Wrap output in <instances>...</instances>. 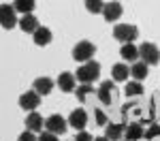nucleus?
Returning a JSON list of instances; mask_svg holds the SVG:
<instances>
[{
  "label": "nucleus",
  "instance_id": "1",
  "mask_svg": "<svg viewBox=\"0 0 160 141\" xmlns=\"http://www.w3.org/2000/svg\"><path fill=\"white\" fill-rule=\"evenodd\" d=\"M96 98L105 109L113 111L118 107V101H120V90L115 88V81H102L100 88L96 90Z\"/></svg>",
  "mask_w": 160,
  "mask_h": 141
},
{
  "label": "nucleus",
  "instance_id": "2",
  "mask_svg": "<svg viewBox=\"0 0 160 141\" xmlns=\"http://www.w3.org/2000/svg\"><path fill=\"white\" fill-rule=\"evenodd\" d=\"M98 77H100V64L96 60H90V62L81 64L75 71V79L81 81V83H94Z\"/></svg>",
  "mask_w": 160,
  "mask_h": 141
},
{
  "label": "nucleus",
  "instance_id": "3",
  "mask_svg": "<svg viewBox=\"0 0 160 141\" xmlns=\"http://www.w3.org/2000/svg\"><path fill=\"white\" fill-rule=\"evenodd\" d=\"M94 53H96V45H94L92 41H79L73 47V60L86 64L94 58Z\"/></svg>",
  "mask_w": 160,
  "mask_h": 141
},
{
  "label": "nucleus",
  "instance_id": "4",
  "mask_svg": "<svg viewBox=\"0 0 160 141\" xmlns=\"http://www.w3.org/2000/svg\"><path fill=\"white\" fill-rule=\"evenodd\" d=\"M113 37L118 38V41H122L124 45L126 43H132L139 37V28L132 26V24H115L113 26Z\"/></svg>",
  "mask_w": 160,
  "mask_h": 141
},
{
  "label": "nucleus",
  "instance_id": "5",
  "mask_svg": "<svg viewBox=\"0 0 160 141\" xmlns=\"http://www.w3.org/2000/svg\"><path fill=\"white\" fill-rule=\"evenodd\" d=\"M139 58H143L141 62H145L148 66H156V64H160V49L154 43L145 41V43H141V47H139Z\"/></svg>",
  "mask_w": 160,
  "mask_h": 141
},
{
  "label": "nucleus",
  "instance_id": "6",
  "mask_svg": "<svg viewBox=\"0 0 160 141\" xmlns=\"http://www.w3.org/2000/svg\"><path fill=\"white\" fill-rule=\"evenodd\" d=\"M45 130H49V133H53V135H64L66 130H68V120H64L62 115L53 113L49 115V118H45Z\"/></svg>",
  "mask_w": 160,
  "mask_h": 141
},
{
  "label": "nucleus",
  "instance_id": "7",
  "mask_svg": "<svg viewBox=\"0 0 160 141\" xmlns=\"http://www.w3.org/2000/svg\"><path fill=\"white\" fill-rule=\"evenodd\" d=\"M0 26L4 30H11L15 26H19V22L15 19V7L13 4H2L0 7Z\"/></svg>",
  "mask_w": 160,
  "mask_h": 141
},
{
  "label": "nucleus",
  "instance_id": "8",
  "mask_svg": "<svg viewBox=\"0 0 160 141\" xmlns=\"http://www.w3.org/2000/svg\"><path fill=\"white\" fill-rule=\"evenodd\" d=\"M38 105H41V94L34 92V90H30V92H24L22 96H19V107L28 111V113H32L34 109H38Z\"/></svg>",
  "mask_w": 160,
  "mask_h": 141
},
{
  "label": "nucleus",
  "instance_id": "9",
  "mask_svg": "<svg viewBox=\"0 0 160 141\" xmlns=\"http://www.w3.org/2000/svg\"><path fill=\"white\" fill-rule=\"evenodd\" d=\"M88 120H90L88 111L83 107H79V109H73V111H71V115H68V126H73L75 130L81 133V130L88 126Z\"/></svg>",
  "mask_w": 160,
  "mask_h": 141
},
{
  "label": "nucleus",
  "instance_id": "10",
  "mask_svg": "<svg viewBox=\"0 0 160 141\" xmlns=\"http://www.w3.org/2000/svg\"><path fill=\"white\" fill-rule=\"evenodd\" d=\"M75 96L79 98V103H83V105H88V103H92V105H94L96 90L92 88V83H81L79 88L75 90Z\"/></svg>",
  "mask_w": 160,
  "mask_h": 141
},
{
  "label": "nucleus",
  "instance_id": "11",
  "mask_svg": "<svg viewBox=\"0 0 160 141\" xmlns=\"http://www.w3.org/2000/svg\"><path fill=\"white\" fill-rule=\"evenodd\" d=\"M26 126H28V130L41 135L43 128H45V118L41 113H37V111H32V113H28V118H26Z\"/></svg>",
  "mask_w": 160,
  "mask_h": 141
},
{
  "label": "nucleus",
  "instance_id": "12",
  "mask_svg": "<svg viewBox=\"0 0 160 141\" xmlns=\"http://www.w3.org/2000/svg\"><path fill=\"white\" fill-rule=\"evenodd\" d=\"M32 90L38 92L41 96H47V94H51V90H53V79L51 77H37L34 83H32Z\"/></svg>",
  "mask_w": 160,
  "mask_h": 141
},
{
  "label": "nucleus",
  "instance_id": "13",
  "mask_svg": "<svg viewBox=\"0 0 160 141\" xmlns=\"http://www.w3.org/2000/svg\"><path fill=\"white\" fill-rule=\"evenodd\" d=\"M122 11H124L122 2H105V11H102V17H105L107 22H115V19H120Z\"/></svg>",
  "mask_w": 160,
  "mask_h": 141
},
{
  "label": "nucleus",
  "instance_id": "14",
  "mask_svg": "<svg viewBox=\"0 0 160 141\" xmlns=\"http://www.w3.org/2000/svg\"><path fill=\"white\" fill-rule=\"evenodd\" d=\"M111 75H113V81H115V83H126V79L130 77V66H126V62L113 64Z\"/></svg>",
  "mask_w": 160,
  "mask_h": 141
},
{
  "label": "nucleus",
  "instance_id": "15",
  "mask_svg": "<svg viewBox=\"0 0 160 141\" xmlns=\"http://www.w3.org/2000/svg\"><path fill=\"white\" fill-rule=\"evenodd\" d=\"M58 88L62 92H75V73H68V71H64L58 75Z\"/></svg>",
  "mask_w": 160,
  "mask_h": 141
},
{
  "label": "nucleus",
  "instance_id": "16",
  "mask_svg": "<svg viewBox=\"0 0 160 141\" xmlns=\"http://www.w3.org/2000/svg\"><path fill=\"white\" fill-rule=\"evenodd\" d=\"M32 38H34V45H38V47H45V45H49V43H51L53 34H51V30H49V28L41 26L37 32L32 34Z\"/></svg>",
  "mask_w": 160,
  "mask_h": 141
},
{
  "label": "nucleus",
  "instance_id": "17",
  "mask_svg": "<svg viewBox=\"0 0 160 141\" xmlns=\"http://www.w3.org/2000/svg\"><path fill=\"white\" fill-rule=\"evenodd\" d=\"M143 135H145V130L139 122H128L126 124V141H139L143 139Z\"/></svg>",
  "mask_w": 160,
  "mask_h": 141
},
{
  "label": "nucleus",
  "instance_id": "18",
  "mask_svg": "<svg viewBox=\"0 0 160 141\" xmlns=\"http://www.w3.org/2000/svg\"><path fill=\"white\" fill-rule=\"evenodd\" d=\"M120 56L124 58V62H137V58H139V47H135V43H126L120 47Z\"/></svg>",
  "mask_w": 160,
  "mask_h": 141
},
{
  "label": "nucleus",
  "instance_id": "19",
  "mask_svg": "<svg viewBox=\"0 0 160 141\" xmlns=\"http://www.w3.org/2000/svg\"><path fill=\"white\" fill-rule=\"evenodd\" d=\"M130 75L135 77V81H145L149 75V68L145 62H141V60H137L132 66H130Z\"/></svg>",
  "mask_w": 160,
  "mask_h": 141
},
{
  "label": "nucleus",
  "instance_id": "20",
  "mask_svg": "<svg viewBox=\"0 0 160 141\" xmlns=\"http://www.w3.org/2000/svg\"><path fill=\"white\" fill-rule=\"evenodd\" d=\"M124 135V124H115V122H109L105 126V137L109 141H120Z\"/></svg>",
  "mask_w": 160,
  "mask_h": 141
},
{
  "label": "nucleus",
  "instance_id": "21",
  "mask_svg": "<svg viewBox=\"0 0 160 141\" xmlns=\"http://www.w3.org/2000/svg\"><path fill=\"white\" fill-rule=\"evenodd\" d=\"M19 28H22L24 32H32V34H34L38 28H41V24H38V19L34 15H24L22 22H19Z\"/></svg>",
  "mask_w": 160,
  "mask_h": 141
},
{
  "label": "nucleus",
  "instance_id": "22",
  "mask_svg": "<svg viewBox=\"0 0 160 141\" xmlns=\"http://www.w3.org/2000/svg\"><path fill=\"white\" fill-rule=\"evenodd\" d=\"M13 7H15V11L24 13V15H32V11L37 9V2L34 0H15Z\"/></svg>",
  "mask_w": 160,
  "mask_h": 141
},
{
  "label": "nucleus",
  "instance_id": "23",
  "mask_svg": "<svg viewBox=\"0 0 160 141\" xmlns=\"http://www.w3.org/2000/svg\"><path fill=\"white\" fill-rule=\"evenodd\" d=\"M92 113H94V124H96V126H107V124H109V115H107V111H105L102 107L92 105Z\"/></svg>",
  "mask_w": 160,
  "mask_h": 141
},
{
  "label": "nucleus",
  "instance_id": "24",
  "mask_svg": "<svg viewBox=\"0 0 160 141\" xmlns=\"http://www.w3.org/2000/svg\"><path fill=\"white\" fill-rule=\"evenodd\" d=\"M126 96L128 98H135V96H141L143 94V83L141 81H130V83H126Z\"/></svg>",
  "mask_w": 160,
  "mask_h": 141
},
{
  "label": "nucleus",
  "instance_id": "25",
  "mask_svg": "<svg viewBox=\"0 0 160 141\" xmlns=\"http://www.w3.org/2000/svg\"><path fill=\"white\" fill-rule=\"evenodd\" d=\"M145 141H154V139H160V124H149V128L145 130L143 135Z\"/></svg>",
  "mask_w": 160,
  "mask_h": 141
},
{
  "label": "nucleus",
  "instance_id": "26",
  "mask_svg": "<svg viewBox=\"0 0 160 141\" xmlns=\"http://www.w3.org/2000/svg\"><path fill=\"white\" fill-rule=\"evenodd\" d=\"M86 9L90 13H102L105 11V2H100V0H86Z\"/></svg>",
  "mask_w": 160,
  "mask_h": 141
},
{
  "label": "nucleus",
  "instance_id": "27",
  "mask_svg": "<svg viewBox=\"0 0 160 141\" xmlns=\"http://www.w3.org/2000/svg\"><path fill=\"white\" fill-rule=\"evenodd\" d=\"M38 141H58V135H53L49 130H43V133L38 135Z\"/></svg>",
  "mask_w": 160,
  "mask_h": 141
},
{
  "label": "nucleus",
  "instance_id": "28",
  "mask_svg": "<svg viewBox=\"0 0 160 141\" xmlns=\"http://www.w3.org/2000/svg\"><path fill=\"white\" fill-rule=\"evenodd\" d=\"M17 141H38V139L34 137V133H32V130H26V133H22V135L17 137Z\"/></svg>",
  "mask_w": 160,
  "mask_h": 141
},
{
  "label": "nucleus",
  "instance_id": "29",
  "mask_svg": "<svg viewBox=\"0 0 160 141\" xmlns=\"http://www.w3.org/2000/svg\"><path fill=\"white\" fill-rule=\"evenodd\" d=\"M75 141H94V139H92V135H90V133L81 130V133H79V135L75 137Z\"/></svg>",
  "mask_w": 160,
  "mask_h": 141
},
{
  "label": "nucleus",
  "instance_id": "30",
  "mask_svg": "<svg viewBox=\"0 0 160 141\" xmlns=\"http://www.w3.org/2000/svg\"><path fill=\"white\" fill-rule=\"evenodd\" d=\"M94 141H109V139H107V137H96Z\"/></svg>",
  "mask_w": 160,
  "mask_h": 141
},
{
  "label": "nucleus",
  "instance_id": "31",
  "mask_svg": "<svg viewBox=\"0 0 160 141\" xmlns=\"http://www.w3.org/2000/svg\"><path fill=\"white\" fill-rule=\"evenodd\" d=\"M154 141H160V139H154Z\"/></svg>",
  "mask_w": 160,
  "mask_h": 141
}]
</instances>
